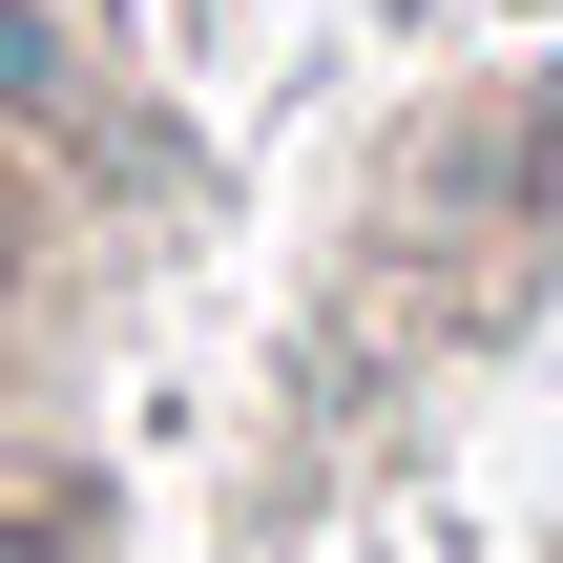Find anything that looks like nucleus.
Wrapping results in <instances>:
<instances>
[{"label":"nucleus","instance_id":"obj_1","mask_svg":"<svg viewBox=\"0 0 563 563\" xmlns=\"http://www.w3.org/2000/svg\"><path fill=\"white\" fill-rule=\"evenodd\" d=\"M63 84H84V63H63V21H42V0H0V125H63Z\"/></svg>","mask_w":563,"mask_h":563},{"label":"nucleus","instance_id":"obj_2","mask_svg":"<svg viewBox=\"0 0 563 563\" xmlns=\"http://www.w3.org/2000/svg\"><path fill=\"white\" fill-rule=\"evenodd\" d=\"M21 292H42V188L0 167V313H21Z\"/></svg>","mask_w":563,"mask_h":563},{"label":"nucleus","instance_id":"obj_3","mask_svg":"<svg viewBox=\"0 0 563 563\" xmlns=\"http://www.w3.org/2000/svg\"><path fill=\"white\" fill-rule=\"evenodd\" d=\"M0 563H84V543H63V522H21V501H0Z\"/></svg>","mask_w":563,"mask_h":563}]
</instances>
